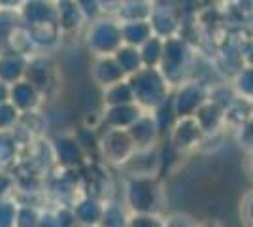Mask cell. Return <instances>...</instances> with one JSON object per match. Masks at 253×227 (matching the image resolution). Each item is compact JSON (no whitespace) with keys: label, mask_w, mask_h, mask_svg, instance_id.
Returning a JSON list of instances; mask_svg holds the SVG:
<instances>
[{"label":"cell","mask_w":253,"mask_h":227,"mask_svg":"<svg viewBox=\"0 0 253 227\" xmlns=\"http://www.w3.org/2000/svg\"><path fill=\"white\" fill-rule=\"evenodd\" d=\"M8 97H10V91H8L6 84L0 80V102H4V100H6Z\"/></svg>","instance_id":"cell-2"},{"label":"cell","mask_w":253,"mask_h":227,"mask_svg":"<svg viewBox=\"0 0 253 227\" xmlns=\"http://www.w3.org/2000/svg\"><path fill=\"white\" fill-rule=\"evenodd\" d=\"M11 220H13V212L8 214V206L4 205V203H0V226L10 224Z\"/></svg>","instance_id":"cell-1"}]
</instances>
